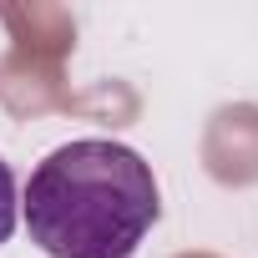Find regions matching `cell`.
Masks as SVG:
<instances>
[{"label":"cell","mask_w":258,"mask_h":258,"mask_svg":"<svg viewBox=\"0 0 258 258\" xmlns=\"http://www.w3.org/2000/svg\"><path fill=\"white\" fill-rule=\"evenodd\" d=\"M31 243L51 258H132L162 218L152 162L111 137L56 147L26 182Z\"/></svg>","instance_id":"1"},{"label":"cell","mask_w":258,"mask_h":258,"mask_svg":"<svg viewBox=\"0 0 258 258\" xmlns=\"http://www.w3.org/2000/svg\"><path fill=\"white\" fill-rule=\"evenodd\" d=\"M16 218H21L16 172H11V162H6V157H0V243H11V233H16Z\"/></svg>","instance_id":"2"}]
</instances>
